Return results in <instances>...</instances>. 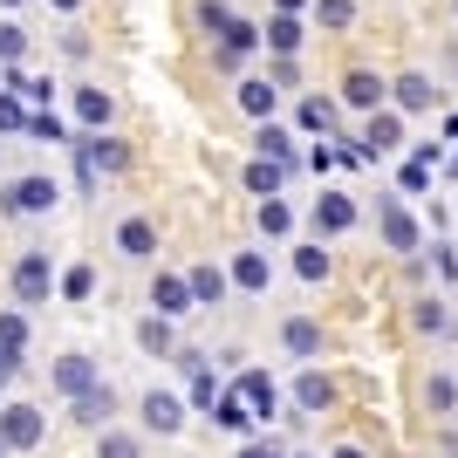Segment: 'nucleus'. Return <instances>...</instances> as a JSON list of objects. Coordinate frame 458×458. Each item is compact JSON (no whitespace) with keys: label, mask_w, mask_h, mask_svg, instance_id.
I'll return each instance as SVG.
<instances>
[{"label":"nucleus","mask_w":458,"mask_h":458,"mask_svg":"<svg viewBox=\"0 0 458 458\" xmlns=\"http://www.w3.org/2000/svg\"><path fill=\"white\" fill-rule=\"evenodd\" d=\"M55 7H76V0H55Z\"/></svg>","instance_id":"obj_45"},{"label":"nucleus","mask_w":458,"mask_h":458,"mask_svg":"<svg viewBox=\"0 0 458 458\" xmlns=\"http://www.w3.org/2000/svg\"><path fill=\"white\" fill-rule=\"evenodd\" d=\"M301 123H308V131H328V123H335V103H328V96H308V103H301Z\"/></svg>","instance_id":"obj_29"},{"label":"nucleus","mask_w":458,"mask_h":458,"mask_svg":"<svg viewBox=\"0 0 458 458\" xmlns=\"http://www.w3.org/2000/svg\"><path fill=\"white\" fill-rule=\"evenodd\" d=\"M137 343L151 349V356H165V349H172V322H165V315H151V322L137 328Z\"/></svg>","instance_id":"obj_27"},{"label":"nucleus","mask_w":458,"mask_h":458,"mask_svg":"<svg viewBox=\"0 0 458 458\" xmlns=\"http://www.w3.org/2000/svg\"><path fill=\"white\" fill-rule=\"evenodd\" d=\"M281 172H287V165H274V157L247 165V191H267V199H274V191H281Z\"/></svg>","instance_id":"obj_24"},{"label":"nucleus","mask_w":458,"mask_h":458,"mask_svg":"<svg viewBox=\"0 0 458 458\" xmlns=\"http://www.w3.org/2000/svg\"><path fill=\"white\" fill-rule=\"evenodd\" d=\"M431 185V165H418V157H411V165H403V191H424Z\"/></svg>","instance_id":"obj_40"},{"label":"nucleus","mask_w":458,"mask_h":458,"mask_svg":"<svg viewBox=\"0 0 458 458\" xmlns=\"http://www.w3.org/2000/svg\"><path fill=\"white\" fill-rule=\"evenodd\" d=\"M335 458H363V452H356V445H343V452H335Z\"/></svg>","instance_id":"obj_43"},{"label":"nucleus","mask_w":458,"mask_h":458,"mask_svg":"<svg viewBox=\"0 0 458 458\" xmlns=\"http://www.w3.org/2000/svg\"><path fill=\"white\" fill-rule=\"evenodd\" d=\"M431 260H438L445 281H458V253H452V240H438V247H431Z\"/></svg>","instance_id":"obj_39"},{"label":"nucleus","mask_w":458,"mask_h":458,"mask_svg":"<svg viewBox=\"0 0 458 458\" xmlns=\"http://www.w3.org/2000/svg\"><path fill=\"white\" fill-rule=\"evenodd\" d=\"M287 226H294V212L281 199H260V233H287Z\"/></svg>","instance_id":"obj_32"},{"label":"nucleus","mask_w":458,"mask_h":458,"mask_svg":"<svg viewBox=\"0 0 458 458\" xmlns=\"http://www.w3.org/2000/svg\"><path fill=\"white\" fill-rule=\"evenodd\" d=\"M116 411V397H110V383H96L89 397H76V424H103Z\"/></svg>","instance_id":"obj_20"},{"label":"nucleus","mask_w":458,"mask_h":458,"mask_svg":"<svg viewBox=\"0 0 458 458\" xmlns=\"http://www.w3.org/2000/svg\"><path fill=\"white\" fill-rule=\"evenodd\" d=\"M452 14H458V0H452Z\"/></svg>","instance_id":"obj_49"},{"label":"nucleus","mask_w":458,"mask_h":458,"mask_svg":"<svg viewBox=\"0 0 458 458\" xmlns=\"http://www.w3.org/2000/svg\"><path fill=\"white\" fill-rule=\"evenodd\" d=\"M281 343H287V349H294V356H322V328L308 322V315H294V322H287V328H281Z\"/></svg>","instance_id":"obj_13"},{"label":"nucleus","mask_w":458,"mask_h":458,"mask_svg":"<svg viewBox=\"0 0 458 458\" xmlns=\"http://www.w3.org/2000/svg\"><path fill=\"white\" fill-rule=\"evenodd\" d=\"M424 403H431V411H452V403H458V383L452 377H431V383H424Z\"/></svg>","instance_id":"obj_31"},{"label":"nucleus","mask_w":458,"mask_h":458,"mask_svg":"<svg viewBox=\"0 0 458 458\" xmlns=\"http://www.w3.org/2000/svg\"><path fill=\"white\" fill-rule=\"evenodd\" d=\"M28 131H35L41 144H62V123H55V116H48V110H41V116H28Z\"/></svg>","instance_id":"obj_37"},{"label":"nucleus","mask_w":458,"mask_h":458,"mask_svg":"<svg viewBox=\"0 0 458 458\" xmlns=\"http://www.w3.org/2000/svg\"><path fill=\"white\" fill-rule=\"evenodd\" d=\"M233 21H240V14H233V7H226V0H206V28H219V35H226V28H233Z\"/></svg>","instance_id":"obj_38"},{"label":"nucleus","mask_w":458,"mask_h":458,"mask_svg":"<svg viewBox=\"0 0 458 458\" xmlns=\"http://www.w3.org/2000/svg\"><path fill=\"white\" fill-rule=\"evenodd\" d=\"M14 377V349H0V383Z\"/></svg>","instance_id":"obj_42"},{"label":"nucleus","mask_w":458,"mask_h":458,"mask_svg":"<svg viewBox=\"0 0 458 458\" xmlns=\"http://www.w3.org/2000/svg\"><path fill=\"white\" fill-rule=\"evenodd\" d=\"M315 21H322V28H349L356 7H349V0H315Z\"/></svg>","instance_id":"obj_30"},{"label":"nucleus","mask_w":458,"mask_h":458,"mask_svg":"<svg viewBox=\"0 0 458 458\" xmlns=\"http://www.w3.org/2000/svg\"><path fill=\"white\" fill-rule=\"evenodd\" d=\"M294 403H301V411H328V403H335V383H328V377H315V369H308V377L294 383Z\"/></svg>","instance_id":"obj_17"},{"label":"nucleus","mask_w":458,"mask_h":458,"mask_svg":"<svg viewBox=\"0 0 458 458\" xmlns=\"http://www.w3.org/2000/svg\"><path fill=\"white\" fill-rule=\"evenodd\" d=\"M301 458H308V452H301Z\"/></svg>","instance_id":"obj_50"},{"label":"nucleus","mask_w":458,"mask_h":458,"mask_svg":"<svg viewBox=\"0 0 458 458\" xmlns=\"http://www.w3.org/2000/svg\"><path fill=\"white\" fill-rule=\"evenodd\" d=\"M96 458H144V445H137L131 431H103V445H96Z\"/></svg>","instance_id":"obj_26"},{"label":"nucleus","mask_w":458,"mask_h":458,"mask_svg":"<svg viewBox=\"0 0 458 458\" xmlns=\"http://www.w3.org/2000/svg\"><path fill=\"white\" fill-rule=\"evenodd\" d=\"M62 191H55V178H14V185L0 191V206L14 212V219H35V212H48Z\"/></svg>","instance_id":"obj_2"},{"label":"nucleus","mask_w":458,"mask_h":458,"mask_svg":"<svg viewBox=\"0 0 458 458\" xmlns=\"http://www.w3.org/2000/svg\"><path fill=\"white\" fill-rule=\"evenodd\" d=\"M0 89H7V76H0Z\"/></svg>","instance_id":"obj_47"},{"label":"nucleus","mask_w":458,"mask_h":458,"mask_svg":"<svg viewBox=\"0 0 458 458\" xmlns=\"http://www.w3.org/2000/svg\"><path fill=\"white\" fill-rule=\"evenodd\" d=\"M315 226L322 233H349L356 226V199H349V191H322V199H315Z\"/></svg>","instance_id":"obj_6"},{"label":"nucleus","mask_w":458,"mask_h":458,"mask_svg":"<svg viewBox=\"0 0 458 458\" xmlns=\"http://www.w3.org/2000/svg\"><path fill=\"white\" fill-rule=\"evenodd\" d=\"M7 7H21V0H7Z\"/></svg>","instance_id":"obj_46"},{"label":"nucleus","mask_w":458,"mask_h":458,"mask_svg":"<svg viewBox=\"0 0 458 458\" xmlns=\"http://www.w3.org/2000/svg\"><path fill=\"white\" fill-rule=\"evenodd\" d=\"M21 123H28V116H21V96L0 89V131H21Z\"/></svg>","instance_id":"obj_36"},{"label":"nucleus","mask_w":458,"mask_h":458,"mask_svg":"<svg viewBox=\"0 0 458 458\" xmlns=\"http://www.w3.org/2000/svg\"><path fill=\"white\" fill-rule=\"evenodd\" d=\"M240 458H281V445H247Z\"/></svg>","instance_id":"obj_41"},{"label":"nucleus","mask_w":458,"mask_h":458,"mask_svg":"<svg viewBox=\"0 0 458 458\" xmlns=\"http://www.w3.org/2000/svg\"><path fill=\"white\" fill-rule=\"evenodd\" d=\"M390 89H397V110H431V76H403V82H390Z\"/></svg>","instance_id":"obj_19"},{"label":"nucleus","mask_w":458,"mask_h":458,"mask_svg":"<svg viewBox=\"0 0 458 458\" xmlns=\"http://www.w3.org/2000/svg\"><path fill=\"white\" fill-rule=\"evenodd\" d=\"M377 233H383V247H390V253H418V247H424L418 219H411L397 199H377Z\"/></svg>","instance_id":"obj_1"},{"label":"nucleus","mask_w":458,"mask_h":458,"mask_svg":"<svg viewBox=\"0 0 458 458\" xmlns=\"http://www.w3.org/2000/svg\"><path fill=\"white\" fill-rule=\"evenodd\" d=\"M452 172H458V157H452Z\"/></svg>","instance_id":"obj_48"},{"label":"nucleus","mask_w":458,"mask_h":458,"mask_svg":"<svg viewBox=\"0 0 458 458\" xmlns=\"http://www.w3.org/2000/svg\"><path fill=\"white\" fill-rule=\"evenodd\" d=\"M233 397L247 403L253 418H274V397H281V390H274V377H267V369H247V377H240V390H233Z\"/></svg>","instance_id":"obj_7"},{"label":"nucleus","mask_w":458,"mask_h":458,"mask_svg":"<svg viewBox=\"0 0 458 458\" xmlns=\"http://www.w3.org/2000/svg\"><path fill=\"white\" fill-rule=\"evenodd\" d=\"M55 390H62V397H89V390H96L89 356H62V363H55Z\"/></svg>","instance_id":"obj_10"},{"label":"nucleus","mask_w":458,"mask_h":458,"mask_svg":"<svg viewBox=\"0 0 458 458\" xmlns=\"http://www.w3.org/2000/svg\"><path fill=\"white\" fill-rule=\"evenodd\" d=\"M267 253H240V260H233V281L247 287V294H260V287H267Z\"/></svg>","instance_id":"obj_18"},{"label":"nucleus","mask_w":458,"mask_h":458,"mask_svg":"<svg viewBox=\"0 0 458 458\" xmlns=\"http://www.w3.org/2000/svg\"><path fill=\"white\" fill-rule=\"evenodd\" d=\"M267 48L287 62L294 48H301V21H294V14H274V21H267Z\"/></svg>","instance_id":"obj_16"},{"label":"nucleus","mask_w":458,"mask_h":458,"mask_svg":"<svg viewBox=\"0 0 458 458\" xmlns=\"http://www.w3.org/2000/svg\"><path fill=\"white\" fill-rule=\"evenodd\" d=\"M212 424H219V431H253V424H260V418H253V411H247V403H240V397H219V411H212Z\"/></svg>","instance_id":"obj_21"},{"label":"nucleus","mask_w":458,"mask_h":458,"mask_svg":"<svg viewBox=\"0 0 458 458\" xmlns=\"http://www.w3.org/2000/svg\"><path fill=\"white\" fill-rule=\"evenodd\" d=\"M0 445H7V452H35L41 445V411L35 403H7V411H0Z\"/></svg>","instance_id":"obj_3"},{"label":"nucleus","mask_w":458,"mask_h":458,"mask_svg":"<svg viewBox=\"0 0 458 458\" xmlns=\"http://www.w3.org/2000/svg\"><path fill=\"white\" fill-rule=\"evenodd\" d=\"M411 322L424 328V335H452V315H445L438 294H424V301H411Z\"/></svg>","instance_id":"obj_15"},{"label":"nucleus","mask_w":458,"mask_h":458,"mask_svg":"<svg viewBox=\"0 0 458 458\" xmlns=\"http://www.w3.org/2000/svg\"><path fill=\"white\" fill-rule=\"evenodd\" d=\"M76 116L82 123H110V96L103 89H76Z\"/></svg>","instance_id":"obj_25"},{"label":"nucleus","mask_w":458,"mask_h":458,"mask_svg":"<svg viewBox=\"0 0 458 458\" xmlns=\"http://www.w3.org/2000/svg\"><path fill=\"white\" fill-rule=\"evenodd\" d=\"M151 308L165 315V322H172V315H185V308H191V281H178V274H157V281H151Z\"/></svg>","instance_id":"obj_8"},{"label":"nucleus","mask_w":458,"mask_h":458,"mask_svg":"<svg viewBox=\"0 0 458 458\" xmlns=\"http://www.w3.org/2000/svg\"><path fill=\"white\" fill-rule=\"evenodd\" d=\"M185 281H191V301H219V294H226V274H219V267H212V260H199V267H191L185 274Z\"/></svg>","instance_id":"obj_14"},{"label":"nucleus","mask_w":458,"mask_h":458,"mask_svg":"<svg viewBox=\"0 0 458 458\" xmlns=\"http://www.w3.org/2000/svg\"><path fill=\"white\" fill-rule=\"evenodd\" d=\"M89 287H96L89 267H69V274H62V294H69V301H89Z\"/></svg>","instance_id":"obj_34"},{"label":"nucleus","mask_w":458,"mask_h":458,"mask_svg":"<svg viewBox=\"0 0 458 458\" xmlns=\"http://www.w3.org/2000/svg\"><path fill=\"white\" fill-rule=\"evenodd\" d=\"M144 424H151L157 438H172L178 424H185V411H178V397H172V390H151V397H144Z\"/></svg>","instance_id":"obj_9"},{"label":"nucleus","mask_w":458,"mask_h":458,"mask_svg":"<svg viewBox=\"0 0 458 458\" xmlns=\"http://www.w3.org/2000/svg\"><path fill=\"white\" fill-rule=\"evenodd\" d=\"M383 96H390V89H383L369 69H356V76L343 82V103H349V110H369V116H377V110H383Z\"/></svg>","instance_id":"obj_11"},{"label":"nucleus","mask_w":458,"mask_h":458,"mask_svg":"<svg viewBox=\"0 0 458 458\" xmlns=\"http://www.w3.org/2000/svg\"><path fill=\"white\" fill-rule=\"evenodd\" d=\"M116 247L131 253V260H151L157 253V226L151 219H123V226H116Z\"/></svg>","instance_id":"obj_12"},{"label":"nucleus","mask_w":458,"mask_h":458,"mask_svg":"<svg viewBox=\"0 0 458 458\" xmlns=\"http://www.w3.org/2000/svg\"><path fill=\"white\" fill-rule=\"evenodd\" d=\"M28 343V322H21V315H0V349H21Z\"/></svg>","instance_id":"obj_35"},{"label":"nucleus","mask_w":458,"mask_h":458,"mask_svg":"<svg viewBox=\"0 0 458 458\" xmlns=\"http://www.w3.org/2000/svg\"><path fill=\"white\" fill-rule=\"evenodd\" d=\"M397 137H403V116H397V110H377V116L363 123V144H356V151H363V157H383V151H397Z\"/></svg>","instance_id":"obj_5"},{"label":"nucleus","mask_w":458,"mask_h":458,"mask_svg":"<svg viewBox=\"0 0 458 458\" xmlns=\"http://www.w3.org/2000/svg\"><path fill=\"white\" fill-rule=\"evenodd\" d=\"M253 144H260V157H274V165H294V137L274 131V123H260V137H253Z\"/></svg>","instance_id":"obj_22"},{"label":"nucleus","mask_w":458,"mask_h":458,"mask_svg":"<svg viewBox=\"0 0 458 458\" xmlns=\"http://www.w3.org/2000/svg\"><path fill=\"white\" fill-rule=\"evenodd\" d=\"M294 274H301V281H328V253L322 247H301V253H294Z\"/></svg>","instance_id":"obj_28"},{"label":"nucleus","mask_w":458,"mask_h":458,"mask_svg":"<svg viewBox=\"0 0 458 458\" xmlns=\"http://www.w3.org/2000/svg\"><path fill=\"white\" fill-rule=\"evenodd\" d=\"M240 110L247 116H274V82H260V76L240 82Z\"/></svg>","instance_id":"obj_23"},{"label":"nucleus","mask_w":458,"mask_h":458,"mask_svg":"<svg viewBox=\"0 0 458 458\" xmlns=\"http://www.w3.org/2000/svg\"><path fill=\"white\" fill-rule=\"evenodd\" d=\"M28 55V35H21L14 21H0V62H21Z\"/></svg>","instance_id":"obj_33"},{"label":"nucleus","mask_w":458,"mask_h":458,"mask_svg":"<svg viewBox=\"0 0 458 458\" xmlns=\"http://www.w3.org/2000/svg\"><path fill=\"white\" fill-rule=\"evenodd\" d=\"M48 287H55V267H48V253H21V260H14V294H21V301H41Z\"/></svg>","instance_id":"obj_4"},{"label":"nucleus","mask_w":458,"mask_h":458,"mask_svg":"<svg viewBox=\"0 0 458 458\" xmlns=\"http://www.w3.org/2000/svg\"><path fill=\"white\" fill-rule=\"evenodd\" d=\"M294 7H301V0H281V14H294Z\"/></svg>","instance_id":"obj_44"}]
</instances>
